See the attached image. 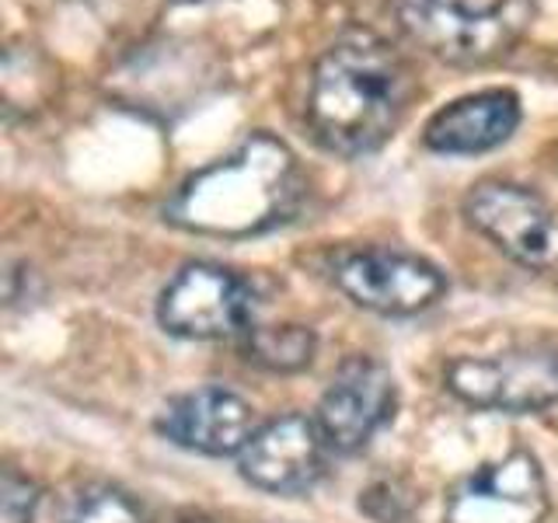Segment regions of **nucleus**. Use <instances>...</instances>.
<instances>
[{"label": "nucleus", "instance_id": "obj_1", "mask_svg": "<svg viewBox=\"0 0 558 523\" xmlns=\"http://www.w3.org/2000/svg\"><path fill=\"white\" fill-rule=\"evenodd\" d=\"M405 105L409 74L398 52L371 32H349L314 66L307 126L325 150L363 157L388 144Z\"/></svg>", "mask_w": 558, "mask_h": 523}, {"label": "nucleus", "instance_id": "obj_2", "mask_svg": "<svg viewBox=\"0 0 558 523\" xmlns=\"http://www.w3.org/2000/svg\"><path fill=\"white\" fill-rule=\"evenodd\" d=\"M301 199V168L283 139L255 133L196 171L165 206L168 223L209 238H252L287 223Z\"/></svg>", "mask_w": 558, "mask_h": 523}, {"label": "nucleus", "instance_id": "obj_3", "mask_svg": "<svg viewBox=\"0 0 558 523\" xmlns=\"http://www.w3.org/2000/svg\"><path fill=\"white\" fill-rule=\"evenodd\" d=\"M534 0H395L398 25L447 63H488L531 22Z\"/></svg>", "mask_w": 558, "mask_h": 523}, {"label": "nucleus", "instance_id": "obj_4", "mask_svg": "<svg viewBox=\"0 0 558 523\" xmlns=\"http://www.w3.org/2000/svg\"><path fill=\"white\" fill-rule=\"evenodd\" d=\"M447 391L471 409L488 412H545L558 405V345L510 349L496 356H461L447 363Z\"/></svg>", "mask_w": 558, "mask_h": 523}, {"label": "nucleus", "instance_id": "obj_5", "mask_svg": "<svg viewBox=\"0 0 558 523\" xmlns=\"http://www.w3.org/2000/svg\"><path fill=\"white\" fill-rule=\"evenodd\" d=\"M255 293L244 279L223 266L192 262L165 287L157 301V321L179 339L214 342L248 331Z\"/></svg>", "mask_w": 558, "mask_h": 523}, {"label": "nucleus", "instance_id": "obj_6", "mask_svg": "<svg viewBox=\"0 0 558 523\" xmlns=\"http://www.w3.org/2000/svg\"><path fill=\"white\" fill-rule=\"evenodd\" d=\"M331 279L356 307L384 318H412L418 311H429L447 290V279L433 262L388 248L342 255Z\"/></svg>", "mask_w": 558, "mask_h": 523}, {"label": "nucleus", "instance_id": "obj_7", "mask_svg": "<svg viewBox=\"0 0 558 523\" xmlns=\"http://www.w3.org/2000/svg\"><path fill=\"white\" fill-rule=\"evenodd\" d=\"M548 485L531 450H510L450 488L444 523H545Z\"/></svg>", "mask_w": 558, "mask_h": 523}, {"label": "nucleus", "instance_id": "obj_8", "mask_svg": "<svg viewBox=\"0 0 558 523\" xmlns=\"http://www.w3.org/2000/svg\"><path fill=\"white\" fill-rule=\"evenodd\" d=\"M464 217L520 266H558V217L537 192L513 182H478L464 199Z\"/></svg>", "mask_w": 558, "mask_h": 523}, {"label": "nucleus", "instance_id": "obj_9", "mask_svg": "<svg viewBox=\"0 0 558 523\" xmlns=\"http://www.w3.org/2000/svg\"><path fill=\"white\" fill-rule=\"evenodd\" d=\"M398 388L391 370L374 356H349L318 401V423L328 450L356 453L395 418Z\"/></svg>", "mask_w": 558, "mask_h": 523}, {"label": "nucleus", "instance_id": "obj_10", "mask_svg": "<svg viewBox=\"0 0 558 523\" xmlns=\"http://www.w3.org/2000/svg\"><path fill=\"white\" fill-rule=\"evenodd\" d=\"M328 464V443L318 423L301 412L279 415L258 426V433L238 453L241 478L272 496H304L322 482Z\"/></svg>", "mask_w": 558, "mask_h": 523}, {"label": "nucleus", "instance_id": "obj_11", "mask_svg": "<svg viewBox=\"0 0 558 523\" xmlns=\"http://www.w3.org/2000/svg\"><path fill=\"white\" fill-rule=\"evenodd\" d=\"M157 433L182 450L231 458L248 447L258 429L255 409L241 394L227 388H199L168 401L157 415Z\"/></svg>", "mask_w": 558, "mask_h": 523}, {"label": "nucleus", "instance_id": "obj_12", "mask_svg": "<svg viewBox=\"0 0 558 523\" xmlns=\"http://www.w3.org/2000/svg\"><path fill=\"white\" fill-rule=\"evenodd\" d=\"M520 126V98L513 92H478L450 101L426 122V147L436 154H485L506 144Z\"/></svg>", "mask_w": 558, "mask_h": 523}, {"label": "nucleus", "instance_id": "obj_13", "mask_svg": "<svg viewBox=\"0 0 558 523\" xmlns=\"http://www.w3.org/2000/svg\"><path fill=\"white\" fill-rule=\"evenodd\" d=\"M318 353V339L304 325H252L244 331V360L272 374H301Z\"/></svg>", "mask_w": 558, "mask_h": 523}, {"label": "nucleus", "instance_id": "obj_14", "mask_svg": "<svg viewBox=\"0 0 558 523\" xmlns=\"http://www.w3.org/2000/svg\"><path fill=\"white\" fill-rule=\"evenodd\" d=\"M60 523H150L144 502L119 485H84L66 502Z\"/></svg>", "mask_w": 558, "mask_h": 523}, {"label": "nucleus", "instance_id": "obj_15", "mask_svg": "<svg viewBox=\"0 0 558 523\" xmlns=\"http://www.w3.org/2000/svg\"><path fill=\"white\" fill-rule=\"evenodd\" d=\"M43 488L35 485L22 471L8 467L4 485H0V523H35Z\"/></svg>", "mask_w": 558, "mask_h": 523}, {"label": "nucleus", "instance_id": "obj_16", "mask_svg": "<svg viewBox=\"0 0 558 523\" xmlns=\"http://www.w3.org/2000/svg\"><path fill=\"white\" fill-rule=\"evenodd\" d=\"M360 510L366 516H374L377 523H401L409 520L412 513V502H409V492L401 488V482H374L366 492H360Z\"/></svg>", "mask_w": 558, "mask_h": 523}, {"label": "nucleus", "instance_id": "obj_17", "mask_svg": "<svg viewBox=\"0 0 558 523\" xmlns=\"http://www.w3.org/2000/svg\"><path fill=\"white\" fill-rule=\"evenodd\" d=\"M185 523H214V520H206V516H189Z\"/></svg>", "mask_w": 558, "mask_h": 523}]
</instances>
